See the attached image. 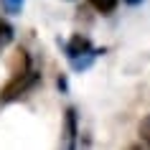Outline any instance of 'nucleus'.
<instances>
[{"mask_svg":"<svg viewBox=\"0 0 150 150\" xmlns=\"http://www.w3.org/2000/svg\"><path fill=\"white\" fill-rule=\"evenodd\" d=\"M64 48H66V56H69L71 66H74L76 71L87 69L89 64H92L97 56L102 54V51H99V48H94V46H92V41H89L87 36H81V33L71 36V38L64 43Z\"/></svg>","mask_w":150,"mask_h":150,"instance_id":"f257e3e1","label":"nucleus"},{"mask_svg":"<svg viewBox=\"0 0 150 150\" xmlns=\"http://www.w3.org/2000/svg\"><path fill=\"white\" fill-rule=\"evenodd\" d=\"M36 81H38V74L33 69H25V71H16L13 74V79L5 84V89L0 92V102H13L18 97H23L25 92H31L36 87Z\"/></svg>","mask_w":150,"mask_h":150,"instance_id":"f03ea898","label":"nucleus"},{"mask_svg":"<svg viewBox=\"0 0 150 150\" xmlns=\"http://www.w3.org/2000/svg\"><path fill=\"white\" fill-rule=\"evenodd\" d=\"M66 137H69V148H74V137H76V112H66Z\"/></svg>","mask_w":150,"mask_h":150,"instance_id":"7ed1b4c3","label":"nucleus"},{"mask_svg":"<svg viewBox=\"0 0 150 150\" xmlns=\"http://www.w3.org/2000/svg\"><path fill=\"white\" fill-rule=\"evenodd\" d=\"M10 41H13V25H10L5 18H0V51L8 46Z\"/></svg>","mask_w":150,"mask_h":150,"instance_id":"20e7f679","label":"nucleus"},{"mask_svg":"<svg viewBox=\"0 0 150 150\" xmlns=\"http://www.w3.org/2000/svg\"><path fill=\"white\" fill-rule=\"evenodd\" d=\"M23 5H25V0H0V8L5 10L8 16H18V13H23Z\"/></svg>","mask_w":150,"mask_h":150,"instance_id":"39448f33","label":"nucleus"},{"mask_svg":"<svg viewBox=\"0 0 150 150\" xmlns=\"http://www.w3.org/2000/svg\"><path fill=\"white\" fill-rule=\"evenodd\" d=\"M89 3H92V8H97L99 13H104V16H107V13H112V10L117 8L120 0H89Z\"/></svg>","mask_w":150,"mask_h":150,"instance_id":"423d86ee","label":"nucleus"},{"mask_svg":"<svg viewBox=\"0 0 150 150\" xmlns=\"http://www.w3.org/2000/svg\"><path fill=\"white\" fill-rule=\"evenodd\" d=\"M140 137H142V142L150 148V115L140 122Z\"/></svg>","mask_w":150,"mask_h":150,"instance_id":"0eeeda50","label":"nucleus"},{"mask_svg":"<svg viewBox=\"0 0 150 150\" xmlns=\"http://www.w3.org/2000/svg\"><path fill=\"white\" fill-rule=\"evenodd\" d=\"M125 3H127V5H140L142 0H125Z\"/></svg>","mask_w":150,"mask_h":150,"instance_id":"6e6552de","label":"nucleus"}]
</instances>
